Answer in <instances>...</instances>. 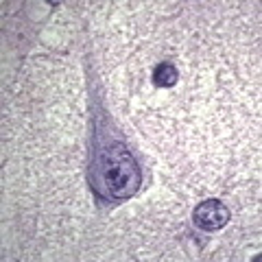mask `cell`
<instances>
[{"label": "cell", "instance_id": "7a4b0ae2", "mask_svg": "<svg viewBox=\"0 0 262 262\" xmlns=\"http://www.w3.org/2000/svg\"><path fill=\"white\" fill-rule=\"evenodd\" d=\"M229 219H232V212H229V208L219 199L201 201L199 206L192 210V223L199 229H203V232L223 229L229 223Z\"/></svg>", "mask_w": 262, "mask_h": 262}, {"label": "cell", "instance_id": "6da1fadb", "mask_svg": "<svg viewBox=\"0 0 262 262\" xmlns=\"http://www.w3.org/2000/svg\"><path fill=\"white\" fill-rule=\"evenodd\" d=\"M96 168H98V179L101 186L105 188V192L112 199H129L134 196L138 186L142 182L140 168L122 144H110L98 153L96 160Z\"/></svg>", "mask_w": 262, "mask_h": 262}, {"label": "cell", "instance_id": "3957f363", "mask_svg": "<svg viewBox=\"0 0 262 262\" xmlns=\"http://www.w3.org/2000/svg\"><path fill=\"white\" fill-rule=\"evenodd\" d=\"M179 79V72L173 63H160L153 70V83L158 88H173Z\"/></svg>", "mask_w": 262, "mask_h": 262}]
</instances>
